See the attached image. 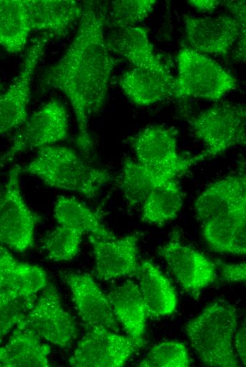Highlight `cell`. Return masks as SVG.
Instances as JSON below:
<instances>
[{"label":"cell","instance_id":"cell-1","mask_svg":"<svg viewBox=\"0 0 246 367\" xmlns=\"http://www.w3.org/2000/svg\"><path fill=\"white\" fill-rule=\"evenodd\" d=\"M105 8L90 1L83 3L76 35L54 64L42 74L40 91L56 90L70 102L78 124L76 143L86 155L93 149L90 118L103 106L115 66L105 38Z\"/></svg>","mask_w":246,"mask_h":367},{"label":"cell","instance_id":"cell-2","mask_svg":"<svg viewBox=\"0 0 246 367\" xmlns=\"http://www.w3.org/2000/svg\"><path fill=\"white\" fill-rule=\"evenodd\" d=\"M21 172L40 179L48 186L95 197L111 180L110 174L83 160L74 149L49 145L39 150Z\"/></svg>","mask_w":246,"mask_h":367},{"label":"cell","instance_id":"cell-3","mask_svg":"<svg viewBox=\"0 0 246 367\" xmlns=\"http://www.w3.org/2000/svg\"><path fill=\"white\" fill-rule=\"evenodd\" d=\"M238 318L232 304L217 300L187 323L185 332L191 345L204 365L240 366L233 347Z\"/></svg>","mask_w":246,"mask_h":367},{"label":"cell","instance_id":"cell-4","mask_svg":"<svg viewBox=\"0 0 246 367\" xmlns=\"http://www.w3.org/2000/svg\"><path fill=\"white\" fill-rule=\"evenodd\" d=\"M173 96L217 101L237 88L234 77L209 56L184 47L177 56Z\"/></svg>","mask_w":246,"mask_h":367},{"label":"cell","instance_id":"cell-5","mask_svg":"<svg viewBox=\"0 0 246 367\" xmlns=\"http://www.w3.org/2000/svg\"><path fill=\"white\" fill-rule=\"evenodd\" d=\"M245 107L223 103L211 107L189 120L194 136L206 149L198 154L200 161L214 157L237 145H245Z\"/></svg>","mask_w":246,"mask_h":367},{"label":"cell","instance_id":"cell-6","mask_svg":"<svg viewBox=\"0 0 246 367\" xmlns=\"http://www.w3.org/2000/svg\"><path fill=\"white\" fill-rule=\"evenodd\" d=\"M177 131L163 125L148 126L129 139L141 164L174 178L200 162L198 155L184 157L177 150Z\"/></svg>","mask_w":246,"mask_h":367},{"label":"cell","instance_id":"cell-7","mask_svg":"<svg viewBox=\"0 0 246 367\" xmlns=\"http://www.w3.org/2000/svg\"><path fill=\"white\" fill-rule=\"evenodd\" d=\"M21 167L10 169L0 206V244L24 252L33 246L35 231L42 217L33 212L25 203L20 187Z\"/></svg>","mask_w":246,"mask_h":367},{"label":"cell","instance_id":"cell-8","mask_svg":"<svg viewBox=\"0 0 246 367\" xmlns=\"http://www.w3.org/2000/svg\"><path fill=\"white\" fill-rule=\"evenodd\" d=\"M68 114L64 105L53 100L34 113L15 136L11 145L0 156V167L11 162L17 155L41 149L68 137Z\"/></svg>","mask_w":246,"mask_h":367},{"label":"cell","instance_id":"cell-9","mask_svg":"<svg viewBox=\"0 0 246 367\" xmlns=\"http://www.w3.org/2000/svg\"><path fill=\"white\" fill-rule=\"evenodd\" d=\"M185 32L192 49L211 54H226L237 42L236 56L245 59V24L231 15L194 17L184 15Z\"/></svg>","mask_w":246,"mask_h":367},{"label":"cell","instance_id":"cell-10","mask_svg":"<svg viewBox=\"0 0 246 367\" xmlns=\"http://www.w3.org/2000/svg\"><path fill=\"white\" fill-rule=\"evenodd\" d=\"M69 359L74 367H121L144 345L103 327L86 329Z\"/></svg>","mask_w":246,"mask_h":367},{"label":"cell","instance_id":"cell-11","mask_svg":"<svg viewBox=\"0 0 246 367\" xmlns=\"http://www.w3.org/2000/svg\"><path fill=\"white\" fill-rule=\"evenodd\" d=\"M47 41L48 36L45 34L33 41L18 74L0 95V134L22 126L28 119L33 79Z\"/></svg>","mask_w":246,"mask_h":367},{"label":"cell","instance_id":"cell-12","mask_svg":"<svg viewBox=\"0 0 246 367\" xmlns=\"http://www.w3.org/2000/svg\"><path fill=\"white\" fill-rule=\"evenodd\" d=\"M20 323L33 330L42 339L62 348L69 347L78 335L76 323L64 310L59 294L52 284H48L43 289Z\"/></svg>","mask_w":246,"mask_h":367},{"label":"cell","instance_id":"cell-13","mask_svg":"<svg viewBox=\"0 0 246 367\" xmlns=\"http://www.w3.org/2000/svg\"><path fill=\"white\" fill-rule=\"evenodd\" d=\"M158 254L182 287L192 295H197L216 279L213 263L201 253L182 244L175 235L159 248Z\"/></svg>","mask_w":246,"mask_h":367},{"label":"cell","instance_id":"cell-14","mask_svg":"<svg viewBox=\"0 0 246 367\" xmlns=\"http://www.w3.org/2000/svg\"><path fill=\"white\" fill-rule=\"evenodd\" d=\"M68 285L77 312L86 328L103 327L119 331V323L105 295L88 274L69 272L62 274Z\"/></svg>","mask_w":246,"mask_h":367},{"label":"cell","instance_id":"cell-15","mask_svg":"<svg viewBox=\"0 0 246 367\" xmlns=\"http://www.w3.org/2000/svg\"><path fill=\"white\" fill-rule=\"evenodd\" d=\"M139 233L119 239H103L88 236L92 245L97 277L109 280L138 274Z\"/></svg>","mask_w":246,"mask_h":367},{"label":"cell","instance_id":"cell-16","mask_svg":"<svg viewBox=\"0 0 246 367\" xmlns=\"http://www.w3.org/2000/svg\"><path fill=\"white\" fill-rule=\"evenodd\" d=\"M197 217L204 222L214 217L246 210L245 175H230L206 188L194 203Z\"/></svg>","mask_w":246,"mask_h":367},{"label":"cell","instance_id":"cell-17","mask_svg":"<svg viewBox=\"0 0 246 367\" xmlns=\"http://www.w3.org/2000/svg\"><path fill=\"white\" fill-rule=\"evenodd\" d=\"M175 78L167 71L134 67L119 78V86L127 98L136 106H148L173 96Z\"/></svg>","mask_w":246,"mask_h":367},{"label":"cell","instance_id":"cell-18","mask_svg":"<svg viewBox=\"0 0 246 367\" xmlns=\"http://www.w3.org/2000/svg\"><path fill=\"white\" fill-rule=\"evenodd\" d=\"M31 30L62 37L81 18L83 3L74 0H25Z\"/></svg>","mask_w":246,"mask_h":367},{"label":"cell","instance_id":"cell-19","mask_svg":"<svg viewBox=\"0 0 246 367\" xmlns=\"http://www.w3.org/2000/svg\"><path fill=\"white\" fill-rule=\"evenodd\" d=\"M50 351V347L33 330L20 323L0 347V366L48 367Z\"/></svg>","mask_w":246,"mask_h":367},{"label":"cell","instance_id":"cell-20","mask_svg":"<svg viewBox=\"0 0 246 367\" xmlns=\"http://www.w3.org/2000/svg\"><path fill=\"white\" fill-rule=\"evenodd\" d=\"M107 297L118 323L127 335L144 342L147 315L139 286L132 281H126L112 288Z\"/></svg>","mask_w":246,"mask_h":367},{"label":"cell","instance_id":"cell-21","mask_svg":"<svg viewBox=\"0 0 246 367\" xmlns=\"http://www.w3.org/2000/svg\"><path fill=\"white\" fill-rule=\"evenodd\" d=\"M138 274L141 275L139 288L147 317L158 319L172 313L177 307V299L168 279L147 260L139 265Z\"/></svg>","mask_w":246,"mask_h":367},{"label":"cell","instance_id":"cell-22","mask_svg":"<svg viewBox=\"0 0 246 367\" xmlns=\"http://www.w3.org/2000/svg\"><path fill=\"white\" fill-rule=\"evenodd\" d=\"M246 210L203 222L204 237L216 252L244 255L246 253Z\"/></svg>","mask_w":246,"mask_h":367},{"label":"cell","instance_id":"cell-23","mask_svg":"<svg viewBox=\"0 0 246 367\" xmlns=\"http://www.w3.org/2000/svg\"><path fill=\"white\" fill-rule=\"evenodd\" d=\"M107 44L110 51L123 56L134 67L167 71L154 52L145 28L131 26L119 29V32L107 42Z\"/></svg>","mask_w":246,"mask_h":367},{"label":"cell","instance_id":"cell-24","mask_svg":"<svg viewBox=\"0 0 246 367\" xmlns=\"http://www.w3.org/2000/svg\"><path fill=\"white\" fill-rule=\"evenodd\" d=\"M48 284L44 269L17 260L5 247L0 246V289L33 295Z\"/></svg>","mask_w":246,"mask_h":367},{"label":"cell","instance_id":"cell-25","mask_svg":"<svg viewBox=\"0 0 246 367\" xmlns=\"http://www.w3.org/2000/svg\"><path fill=\"white\" fill-rule=\"evenodd\" d=\"M31 31L25 0H0V45L10 53L21 52Z\"/></svg>","mask_w":246,"mask_h":367},{"label":"cell","instance_id":"cell-26","mask_svg":"<svg viewBox=\"0 0 246 367\" xmlns=\"http://www.w3.org/2000/svg\"><path fill=\"white\" fill-rule=\"evenodd\" d=\"M172 179H176L127 158L122 169L120 188L129 205H142L156 186Z\"/></svg>","mask_w":246,"mask_h":367},{"label":"cell","instance_id":"cell-27","mask_svg":"<svg viewBox=\"0 0 246 367\" xmlns=\"http://www.w3.org/2000/svg\"><path fill=\"white\" fill-rule=\"evenodd\" d=\"M54 217L59 225L76 229L83 234L90 233L103 239L116 238L102 223L96 212L75 198L58 197Z\"/></svg>","mask_w":246,"mask_h":367},{"label":"cell","instance_id":"cell-28","mask_svg":"<svg viewBox=\"0 0 246 367\" xmlns=\"http://www.w3.org/2000/svg\"><path fill=\"white\" fill-rule=\"evenodd\" d=\"M182 205V195L176 179L156 186L142 204V221L161 225L173 219Z\"/></svg>","mask_w":246,"mask_h":367},{"label":"cell","instance_id":"cell-29","mask_svg":"<svg viewBox=\"0 0 246 367\" xmlns=\"http://www.w3.org/2000/svg\"><path fill=\"white\" fill-rule=\"evenodd\" d=\"M37 299L0 289V343L25 318Z\"/></svg>","mask_w":246,"mask_h":367},{"label":"cell","instance_id":"cell-30","mask_svg":"<svg viewBox=\"0 0 246 367\" xmlns=\"http://www.w3.org/2000/svg\"><path fill=\"white\" fill-rule=\"evenodd\" d=\"M156 0H117L109 8V20L119 29L136 26L153 11Z\"/></svg>","mask_w":246,"mask_h":367},{"label":"cell","instance_id":"cell-31","mask_svg":"<svg viewBox=\"0 0 246 367\" xmlns=\"http://www.w3.org/2000/svg\"><path fill=\"white\" fill-rule=\"evenodd\" d=\"M83 234L76 229L59 225L45 241L48 258L54 261L72 260L78 252Z\"/></svg>","mask_w":246,"mask_h":367},{"label":"cell","instance_id":"cell-32","mask_svg":"<svg viewBox=\"0 0 246 367\" xmlns=\"http://www.w3.org/2000/svg\"><path fill=\"white\" fill-rule=\"evenodd\" d=\"M190 365L191 359L184 344L177 341H167L152 347L138 366L187 367Z\"/></svg>","mask_w":246,"mask_h":367},{"label":"cell","instance_id":"cell-33","mask_svg":"<svg viewBox=\"0 0 246 367\" xmlns=\"http://www.w3.org/2000/svg\"><path fill=\"white\" fill-rule=\"evenodd\" d=\"M221 270V279L227 282H243L246 279L245 263L227 264L218 262Z\"/></svg>","mask_w":246,"mask_h":367},{"label":"cell","instance_id":"cell-34","mask_svg":"<svg viewBox=\"0 0 246 367\" xmlns=\"http://www.w3.org/2000/svg\"><path fill=\"white\" fill-rule=\"evenodd\" d=\"M235 345L237 350V352L243 363L245 366L246 364V329L245 323L242 324V327L238 331L236 335L235 336Z\"/></svg>","mask_w":246,"mask_h":367},{"label":"cell","instance_id":"cell-35","mask_svg":"<svg viewBox=\"0 0 246 367\" xmlns=\"http://www.w3.org/2000/svg\"><path fill=\"white\" fill-rule=\"evenodd\" d=\"M187 3L199 11L213 12L221 4V1L216 0H191L188 1Z\"/></svg>","mask_w":246,"mask_h":367},{"label":"cell","instance_id":"cell-36","mask_svg":"<svg viewBox=\"0 0 246 367\" xmlns=\"http://www.w3.org/2000/svg\"><path fill=\"white\" fill-rule=\"evenodd\" d=\"M4 197V188L0 184V206L3 202Z\"/></svg>","mask_w":246,"mask_h":367},{"label":"cell","instance_id":"cell-37","mask_svg":"<svg viewBox=\"0 0 246 367\" xmlns=\"http://www.w3.org/2000/svg\"><path fill=\"white\" fill-rule=\"evenodd\" d=\"M3 92V85L0 79V95L2 94Z\"/></svg>","mask_w":246,"mask_h":367}]
</instances>
